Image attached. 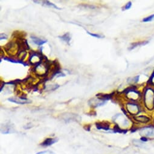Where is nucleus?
I'll return each mask as SVG.
<instances>
[{
  "label": "nucleus",
  "instance_id": "obj_12",
  "mask_svg": "<svg viewBox=\"0 0 154 154\" xmlns=\"http://www.w3.org/2000/svg\"><path fill=\"white\" fill-rule=\"evenodd\" d=\"M96 126H97V128L98 129H105V130H108L109 129V126L108 125H102V123H97L96 124Z\"/></svg>",
  "mask_w": 154,
  "mask_h": 154
},
{
  "label": "nucleus",
  "instance_id": "obj_6",
  "mask_svg": "<svg viewBox=\"0 0 154 154\" xmlns=\"http://www.w3.org/2000/svg\"><path fill=\"white\" fill-rule=\"evenodd\" d=\"M31 38L32 40H33V42L35 43V44L37 45H42L47 42V40H44V39H39L38 37H36L32 36Z\"/></svg>",
  "mask_w": 154,
  "mask_h": 154
},
{
  "label": "nucleus",
  "instance_id": "obj_9",
  "mask_svg": "<svg viewBox=\"0 0 154 154\" xmlns=\"http://www.w3.org/2000/svg\"><path fill=\"white\" fill-rule=\"evenodd\" d=\"M60 39H61L62 41H65L68 44H69L70 42L71 39V37L70 36V35L69 33H65L64 35L62 36H59Z\"/></svg>",
  "mask_w": 154,
  "mask_h": 154
},
{
  "label": "nucleus",
  "instance_id": "obj_17",
  "mask_svg": "<svg viewBox=\"0 0 154 154\" xmlns=\"http://www.w3.org/2000/svg\"><path fill=\"white\" fill-rule=\"evenodd\" d=\"M138 79H139V76H137L135 79H134L135 80V82H137L138 81Z\"/></svg>",
  "mask_w": 154,
  "mask_h": 154
},
{
  "label": "nucleus",
  "instance_id": "obj_3",
  "mask_svg": "<svg viewBox=\"0 0 154 154\" xmlns=\"http://www.w3.org/2000/svg\"><path fill=\"white\" fill-rule=\"evenodd\" d=\"M90 102H91V105H94V107H97V106H102V105H105L106 102H105V100H102L101 99H100V98H98L97 100H93V99L90 100V101H89V103H90Z\"/></svg>",
  "mask_w": 154,
  "mask_h": 154
},
{
  "label": "nucleus",
  "instance_id": "obj_1",
  "mask_svg": "<svg viewBox=\"0 0 154 154\" xmlns=\"http://www.w3.org/2000/svg\"><path fill=\"white\" fill-rule=\"evenodd\" d=\"M146 105L149 108L150 106H153L154 102V93L152 90H148L146 91L145 94Z\"/></svg>",
  "mask_w": 154,
  "mask_h": 154
},
{
  "label": "nucleus",
  "instance_id": "obj_4",
  "mask_svg": "<svg viewBox=\"0 0 154 154\" xmlns=\"http://www.w3.org/2000/svg\"><path fill=\"white\" fill-rule=\"evenodd\" d=\"M141 134L146 137H151L154 135V130L152 129H144L141 131Z\"/></svg>",
  "mask_w": 154,
  "mask_h": 154
},
{
  "label": "nucleus",
  "instance_id": "obj_10",
  "mask_svg": "<svg viewBox=\"0 0 154 154\" xmlns=\"http://www.w3.org/2000/svg\"><path fill=\"white\" fill-rule=\"evenodd\" d=\"M41 2L42 3V4L44 5V6L51 7H53V8L56 9H59V10L60 9V8H59L58 7H57L55 4L50 3V1H41Z\"/></svg>",
  "mask_w": 154,
  "mask_h": 154
},
{
  "label": "nucleus",
  "instance_id": "obj_2",
  "mask_svg": "<svg viewBox=\"0 0 154 154\" xmlns=\"http://www.w3.org/2000/svg\"><path fill=\"white\" fill-rule=\"evenodd\" d=\"M8 100L10 102H13L17 104H26V103H30L32 102L31 100L27 99L26 98L22 97H11L8 98Z\"/></svg>",
  "mask_w": 154,
  "mask_h": 154
},
{
  "label": "nucleus",
  "instance_id": "obj_11",
  "mask_svg": "<svg viewBox=\"0 0 154 154\" xmlns=\"http://www.w3.org/2000/svg\"><path fill=\"white\" fill-rule=\"evenodd\" d=\"M135 119L137 120L141 121V122H147L149 120V119H148V117H145V116H139V117H135Z\"/></svg>",
  "mask_w": 154,
  "mask_h": 154
},
{
  "label": "nucleus",
  "instance_id": "obj_7",
  "mask_svg": "<svg viewBox=\"0 0 154 154\" xmlns=\"http://www.w3.org/2000/svg\"><path fill=\"white\" fill-rule=\"evenodd\" d=\"M3 59L4 60H7L9 62H12V63H14V64H22L25 67H26V66L28 65L27 64L25 63L22 61V60H15V59H12L11 58H3Z\"/></svg>",
  "mask_w": 154,
  "mask_h": 154
},
{
  "label": "nucleus",
  "instance_id": "obj_13",
  "mask_svg": "<svg viewBox=\"0 0 154 154\" xmlns=\"http://www.w3.org/2000/svg\"><path fill=\"white\" fill-rule=\"evenodd\" d=\"M87 32V33L89 34V35L92 36L93 37H97V38H102V37H103V36H102L100 35H98V34H94V33H90V32Z\"/></svg>",
  "mask_w": 154,
  "mask_h": 154
},
{
  "label": "nucleus",
  "instance_id": "obj_15",
  "mask_svg": "<svg viewBox=\"0 0 154 154\" xmlns=\"http://www.w3.org/2000/svg\"><path fill=\"white\" fill-rule=\"evenodd\" d=\"M7 39V36L6 34H1V37H0V39L2 40V39Z\"/></svg>",
  "mask_w": 154,
  "mask_h": 154
},
{
  "label": "nucleus",
  "instance_id": "obj_5",
  "mask_svg": "<svg viewBox=\"0 0 154 154\" xmlns=\"http://www.w3.org/2000/svg\"><path fill=\"white\" fill-rule=\"evenodd\" d=\"M128 109L131 114H136L138 112V108L137 105L134 104H129L128 105Z\"/></svg>",
  "mask_w": 154,
  "mask_h": 154
},
{
  "label": "nucleus",
  "instance_id": "obj_16",
  "mask_svg": "<svg viewBox=\"0 0 154 154\" xmlns=\"http://www.w3.org/2000/svg\"><path fill=\"white\" fill-rule=\"evenodd\" d=\"M131 6H132V3H131V2H129L128 4H127L126 6H125V9L126 10H128V9H130V7H131Z\"/></svg>",
  "mask_w": 154,
  "mask_h": 154
},
{
  "label": "nucleus",
  "instance_id": "obj_8",
  "mask_svg": "<svg viewBox=\"0 0 154 154\" xmlns=\"http://www.w3.org/2000/svg\"><path fill=\"white\" fill-rule=\"evenodd\" d=\"M58 141L57 139H53V138H47L45 140L44 142L42 143V145L44 146H50V145L53 144V143H56Z\"/></svg>",
  "mask_w": 154,
  "mask_h": 154
},
{
  "label": "nucleus",
  "instance_id": "obj_14",
  "mask_svg": "<svg viewBox=\"0 0 154 154\" xmlns=\"http://www.w3.org/2000/svg\"><path fill=\"white\" fill-rule=\"evenodd\" d=\"M154 19V14L153 15H152L149 16V17L146 18H144L143 19V21L144 22H149V21H151L152 19Z\"/></svg>",
  "mask_w": 154,
  "mask_h": 154
}]
</instances>
